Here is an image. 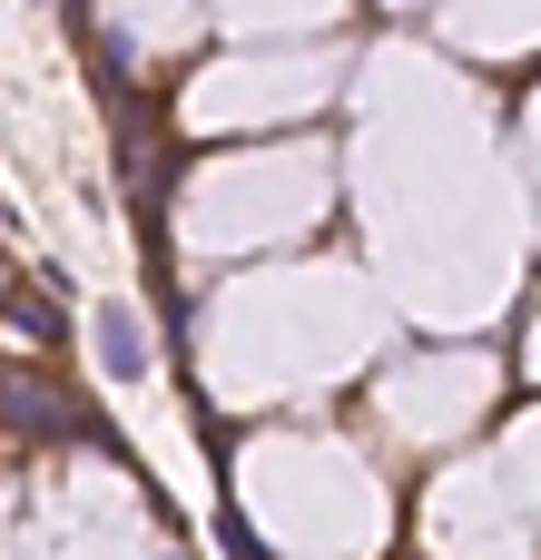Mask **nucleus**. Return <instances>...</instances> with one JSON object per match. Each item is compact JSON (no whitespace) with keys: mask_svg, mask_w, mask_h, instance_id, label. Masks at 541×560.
Instances as JSON below:
<instances>
[{"mask_svg":"<svg viewBox=\"0 0 541 560\" xmlns=\"http://www.w3.org/2000/svg\"><path fill=\"white\" fill-rule=\"evenodd\" d=\"M10 325H20V335H30V345H59V335H69V325H59V315H49V305H39V295H20V305H10Z\"/></svg>","mask_w":541,"mask_h":560,"instance_id":"obj_4","label":"nucleus"},{"mask_svg":"<svg viewBox=\"0 0 541 560\" xmlns=\"http://www.w3.org/2000/svg\"><path fill=\"white\" fill-rule=\"evenodd\" d=\"M217 551H227V560H276L266 541H256V522H246L237 502H217Z\"/></svg>","mask_w":541,"mask_h":560,"instance_id":"obj_3","label":"nucleus"},{"mask_svg":"<svg viewBox=\"0 0 541 560\" xmlns=\"http://www.w3.org/2000/svg\"><path fill=\"white\" fill-rule=\"evenodd\" d=\"M0 413H10L20 433H89V413H59V394H49L39 374H0Z\"/></svg>","mask_w":541,"mask_h":560,"instance_id":"obj_1","label":"nucleus"},{"mask_svg":"<svg viewBox=\"0 0 541 560\" xmlns=\"http://www.w3.org/2000/svg\"><path fill=\"white\" fill-rule=\"evenodd\" d=\"M99 364H108L118 384H138V374H148V335H138V315H128V305H99Z\"/></svg>","mask_w":541,"mask_h":560,"instance_id":"obj_2","label":"nucleus"}]
</instances>
